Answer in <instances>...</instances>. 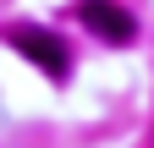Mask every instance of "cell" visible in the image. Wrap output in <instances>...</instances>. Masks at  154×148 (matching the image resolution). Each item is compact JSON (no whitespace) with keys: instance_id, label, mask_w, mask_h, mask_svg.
Here are the masks:
<instances>
[{"instance_id":"1","label":"cell","mask_w":154,"mask_h":148,"mask_svg":"<svg viewBox=\"0 0 154 148\" xmlns=\"http://www.w3.org/2000/svg\"><path fill=\"white\" fill-rule=\"evenodd\" d=\"M11 44L22 49L38 71H50V77H66V44L55 39V33H44V28H17V33H11Z\"/></svg>"},{"instance_id":"2","label":"cell","mask_w":154,"mask_h":148,"mask_svg":"<svg viewBox=\"0 0 154 148\" xmlns=\"http://www.w3.org/2000/svg\"><path fill=\"white\" fill-rule=\"evenodd\" d=\"M77 16H83V22L99 33L105 44H127L132 33H138V22H132V16L116 6V0H83V6H77Z\"/></svg>"}]
</instances>
